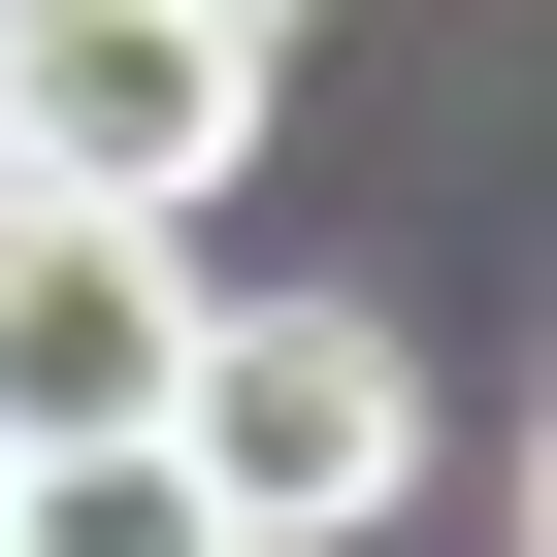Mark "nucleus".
<instances>
[{
  "label": "nucleus",
  "instance_id": "obj_1",
  "mask_svg": "<svg viewBox=\"0 0 557 557\" xmlns=\"http://www.w3.org/2000/svg\"><path fill=\"white\" fill-rule=\"evenodd\" d=\"M164 459L230 492V557H329V524H394V492H426V361H394L361 296H197Z\"/></svg>",
  "mask_w": 557,
  "mask_h": 557
},
{
  "label": "nucleus",
  "instance_id": "obj_2",
  "mask_svg": "<svg viewBox=\"0 0 557 557\" xmlns=\"http://www.w3.org/2000/svg\"><path fill=\"white\" fill-rule=\"evenodd\" d=\"M164 361H197V197L0 164V459L34 426H164Z\"/></svg>",
  "mask_w": 557,
  "mask_h": 557
},
{
  "label": "nucleus",
  "instance_id": "obj_3",
  "mask_svg": "<svg viewBox=\"0 0 557 557\" xmlns=\"http://www.w3.org/2000/svg\"><path fill=\"white\" fill-rule=\"evenodd\" d=\"M262 132V34L230 0H0V164H66V197H197Z\"/></svg>",
  "mask_w": 557,
  "mask_h": 557
},
{
  "label": "nucleus",
  "instance_id": "obj_4",
  "mask_svg": "<svg viewBox=\"0 0 557 557\" xmlns=\"http://www.w3.org/2000/svg\"><path fill=\"white\" fill-rule=\"evenodd\" d=\"M0 557H230V492L164 426H34V459H0Z\"/></svg>",
  "mask_w": 557,
  "mask_h": 557
},
{
  "label": "nucleus",
  "instance_id": "obj_5",
  "mask_svg": "<svg viewBox=\"0 0 557 557\" xmlns=\"http://www.w3.org/2000/svg\"><path fill=\"white\" fill-rule=\"evenodd\" d=\"M230 34H296V0H230Z\"/></svg>",
  "mask_w": 557,
  "mask_h": 557
}]
</instances>
